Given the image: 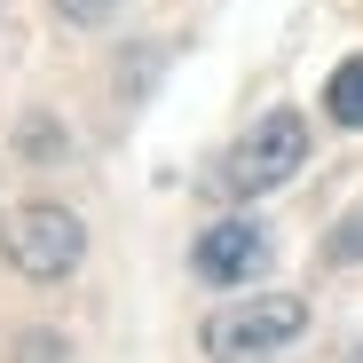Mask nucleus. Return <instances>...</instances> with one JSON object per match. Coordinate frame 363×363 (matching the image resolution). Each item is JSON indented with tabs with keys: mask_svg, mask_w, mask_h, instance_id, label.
Here are the masks:
<instances>
[{
	"mask_svg": "<svg viewBox=\"0 0 363 363\" xmlns=\"http://www.w3.org/2000/svg\"><path fill=\"white\" fill-rule=\"evenodd\" d=\"M300 332H308V300L269 292V300H245V308H221V316L206 324V355H213V363H269V355H284Z\"/></svg>",
	"mask_w": 363,
	"mask_h": 363,
	"instance_id": "2",
	"label": "nucleus"
},
{
	"mask_svg": "<svg viewBox=\"0 0 363 363\" xmlns=\"http://www.w3.org/2000/svg\"><path fill=\"white\" fill-rule=\"evenodd\" d=\"M55 9H64V16H72V24H95V16H103V9H111V0H55Z\"/></svg>",
	"mask_w": 363,
	"mask_h": 363,
	"instance_id": "7",
	"label": "nucleus"
},
{
	"mask_svg": "<svg viewBox=\"0 0 363 363\" xmlns=\"http://www.w3.org/2000/svg\"><path fill=\"white\" fill-rule=\"evenodd\" d=\"M190 269H198L206 284H253V277L269 269V237H261L253 221H213L198 245H190Z\"/></svg>",
	"mask_w": 363,
	"mask_h": 363,
	"instance_id": "4",
	"label": "nucleus"
},
{
	"mask_svg": "<svg viewBox=\"0 0 363 363\" xmlns=\"http://www.w3.org/2000/svg\"><path fill=\"white\" fill-rule=\"evenodd\" d=\"M324 261L340 269V261H363V221H340L332 237H324Z\"/></svg>",
	"mask_w": 363,
	"mask_h": 363,
	"instance_id": "6",
	"label": "nucleus"
},
{
	"mask_svg": "<svg viewBox=\"0 0 363 363\" xmlns=\"http://www.w3.org/2000/svg\"><path fill=\"white\" fill-rule=\"evenodd\" d=\"M300 158H308V127H300V111H269L245 143H229L221 190H229V198H261V190H277V182L300 174Z\"/></svg>",
	"mask_w": 363,
	"mask_h": 363,
	"instance_id": "3",
	"label": "nucleus"
},
{
	"mask_svg": "<svg viewBox=\"0 0 363 363\" xmlns=\"http://www.w3.org/2000/svg\"><path fill=\"white\" fill-rule=\"evenodd\" d=\"M0 253H9V269L32 277V284H64L79 269V253H87V229H79L72 206L24 198V206H9V221H0Z\"/></svg>",
	"mask_w": 363,
	"mask_h": 363,
	"instance_id": "1",
	"label": "nucleus"
},
{
	"mask_svg": "<svg viewBox=\"0 0 363 363\" xmlns=\"http://www.w3.org/2000/svg\"><path fill=\"white\" fill-rule=\"evenodd\" d=\"M324 111L340 118V127H363V55H347V64L332 72V87H324Z\"/></svg>",
	"mask_w": 363,
	"mask_h": 363,
	"instance_id": "5",
	"label": "nucleus"
}]
</instances>
